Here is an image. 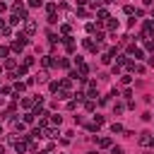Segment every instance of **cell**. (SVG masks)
<instances>
[{"mask_svg":"<svg viewBox=\"0 0 154 154\" xmlns=\"http://www.w3.org/2000/svg\"><path fill=\"white\" fill-rule=\"evenodd\" d=\"M34 120H36V116H34L31 111H29V113H24V123H26V125H31Z\"/></svg>","mask_w":154,"mask_h":154,"instance_id":"603a6c76","label":"cell"},{"mask_svg":"<svg viewBox=\"0 0 154 154\" xmlns=\"http://www.w3.org/2000/svg\"><path fill=\"white\" fill-rule=\"evenodd\" d=\"M99 147H101V149H106V147H113V144H111V140H108V137H99Z\"/></svg>","mask_w":154,"mask_h":154,"instance_id":"ffe728a7","label":"cell"},{"mask_svg":"<svg viewBox=\"0 0 154 154\" xmlns=\"http://www.w3.org/2000/svg\"><path fill=\"white\" fill-rule=\"evenodd\" d=\"M31 137H43V128H41V125L34 128V130H31Z\"/></svg>","mask_w":154,"mask_h":154,"instance_id":"f1b7e54d","label":"cell"},{"mask_svg":"<svg viewBox=\"0 0 154 154\" xmlns=\"http://www.w3.org/2000/svg\"><path fill=\"white\" fill-rule=\"evenodd\" d=\"M75 63H77V72H79L82 77H87V75H89V67H87V63H84L79 55H77V60H75Z\"/></svg>","mask_w":154,"mask_h":154,"instance_id":"52a82bcc","label":"cell"},{"mask_svg":"<svg viewBox=\"0 0 154 154\" xmlns=\"http://www.w3.org/2000/svg\"><path fill=\"white\" fill-rule=\"evenodd\" d=\"M142 2H144L147 7H152V5H154V0H142Z\"/></svg>","mask_w":154,"mask_h":154,"instance_id":"ee69618b","label":"cell"},{"mask_svg":"<svg viewBox=\"0 0 154 154\" xmlns=\"http://www.w3.org/2000/svg\"><path fill=\"white\" fill-rule=\"evenodd\" d=\"M60 34H63V36H70V34H72V26H70V24H63V26H60Z\"/></svg>","mask_w":154,"mask_h":154,"instance_id":"44dd1931","label":"cell"},{"mask_svg":"<svg viewBox=\"0 0 154 154\" xmlns=\"http://www.w3.org/2000/svg\"><path fill=\"white\" fill-rule=\"evenodd\" d=\"M5 67H7L10 72H14V70H17L19 65H17V60H14V58H7V60H5Z\"/></svg>","mask_w":154,"mask_h":154,"instance_id":"4fadbf2b","label":"cell"},{"mask_svg":"<svg viewBox=\"0 0 154 154\" xmlns=\"http://www.w3.org/2000/svg\"><path fill=\"white\" fill-rule=\"evenodd\" d=\"M19 103H22V108H26V111H29V108H34V106H36V101H34V99H22V101H19Z\"/></svg>","mask_w":154,"mask_h":154,"instance_id":"9a60e30c","label":"cell"},{"mask_svg":"<svg viewBox=\"0 0 154 154\" xmlns=\"http://www.w3.org/2000/svg\"><path fill=\"white\" fill-rule=\"evenodd\" d=\"M26 43H29V36H26V34H17L14 41H12V51H14V53H22Z\"/></svg>","mask_w":154,"mask_h":154,"instance_id":"6da1fadb","label":"cell"},{"mask_svg":"<svg viewBox=\"0 0 154 154\" xmlns=\"http://www.w3.org/2000/svg\"><path fill=\"white\" fill-rule=\"evenodd\" d=\"M101 63H103V65H111V55L103 53V55H101Z\"/></svg>","mask_w":154,"mask_h":154,"instance_id":"836d02e7","label":"cell"},{"mask_svg":"<svg viewBox=\"0 0 154 154\" xmlns=\"http://www.w3.org/2000/svg\"><path fill=\"white\" fill-rule=\"evenodd\" d=\"M19 22H22V19H19V17H17V14H12V17H10V19H7V24H10V26H17V24H19Z\"/></svg>","mask_w":154,"mask_h":154,"instance_id":"484cf974","label":"cell"},{"mask_svg":"<svg viewBox=\"0 0 154 154\" xmlns=\"http://www.w3.org/2000/svg\"><path fill=\"white\" fill-rule=\"evenodd\" d=\"M96 17H99L101 22H106V19H108V10H103V7H99V10H96Z\"/></svg>","mask_w":154,"mask_h":154,"instance_id":"2e32d148","label":"cell"},{"mask_svg":"<svg viewBox=\"0 0 154 154\" xmlns=\"http://www.w3.org/2000/svg\"><path fill=\"white\" fill-rule=\"evenodd\" d=\"M36 31H38L36 19H31V17H29V19H24V34H26V36H31V34H36Z\"/></svg>","mask_w":154,"mask_h":154,"instance_id":"3957f363","label":"cell"},{"mask_svg":"<svg viewBox=\"0 0 154 154\" xmlns=\"http://www.w3.org/2000/svg\"><path fill=\"white\" fill-rule=\"evenodd\" d=\"M5 10H7V5H5V2H0V14H2Z\"/></svg>","mask_w":154,"mask_h":154,"instance_id":"f6af8a7d","label":"cell"},{"mask_svg":"<svg viewBox=\"0 0 154 154\" xmlns=\"http://www.w3.org/2000/svg\"><path fill=\"white\" fill-rule=\"evenodd\" d=\"M128 53H130V55H135V60H140V58H142V48H137V46H130V48H128Z\"/></svg>","mask_w":154,"mask_h":154,"instance_id":"7c38bea8","label":"cell"},{"mask_svg":"<svg viewBox=\"0 0 154 154\" xmlns=\"http://www.w3.org/2000/svg\"><path fill=\"white\" fill-rule=\"evenodd\" d=\"M36 79H38V82H46V79H48V72H46V70H43V72H38V75H36Z\"/></svg>","mask_w":154,"mask_h":154,"instance_id":"4dcf8cb0","label":"cell"},{"mask_svg":"<svg viewBox=\"0 0 154 154\" xmlns=\"http://www.w3.org/2000/svg\"><path fill=\"white\" fill-rule=\"evenodd\" d=\"M26 70H29V67H24V65H19V67H17V70H14V72H12L10 77H14V79H19V77H24V75H26Z\"/></svg>","mask_w":154,"mask_h":154,"instance_id":"30bf717a","label":"cell"},{"mask_svg":"<svg viewBox=\"0 0 154 154\" xmlns=\"http://www.w3.org/2000/svg\"><path fill=\"white\" fill-rule=\"evenodd\" d=\"M12 14H17V17L22 19V22H24V19H29V12H26V5H24V2H19V0H17L14 5H12Z\"/></svg>","mask_w":154,"mask_h":154,"instance_id":"7a4b0ae2","label":"cell"},{"mask_svg":"<svg viewBox=\"0 0 154 154\" xmlns=\"http://www.w3.org/2000/svg\"><path fill=\"white\" fill-rule=\"evenodd\" d=\"M7 55H10V46H0V58L7 60Z\"/></svg>","mask_w":154,"mask_h":154,"instance_id":"d4e9b609","label":"cell"},{"mask_svg":"<svg viewBox=\"0 0 154 154\" xmlns=\"http://www.w3.org/2000/svg\"><path fill=\"white\" fill-rule=\"evenodd\" d=\"M84 111H87V113H94V111H96V101H94V99H84Z\"/></svg>","mask_w":154,"mask_h":154,"instance_id":"9c48e42d","label":"cell"},{"mask_svg":"<svg viewBox=\"0 0 154 154\" xmlns=\"http://www.w3.org/2000/svg\"><path fill=\"white\" fill-rule=\"evenodd\" d=\"M125 14H135V7L132 5H125Z\"/></svg>","mask_w":154,"mask_h":154,"instance_id":"60d3db41","label":"cell"},{"mask_svg":"<svg viewBox=\"0 0 154 154\" xmlns=\"http://www.w3.org/2000/svg\"><path fill=\"white\" fill-rule=\"evenodd\" d=\"M24 128H26L24 120H14V130H17V132H24Z\"/></svg>","mask_w":154,"mask_h":154,"instance_id":"cb8c5ba5","label":"cell"},{"mask_svg":"<svg viewBox=\"0 0 154 154\" xmlns=\"http://www.w3.org/2000/svg\"><path fill=\"white\" fill-rule=\"evenodd\" d=\"M111 132L116 135V132H123V125L120 123H111Z\"/></svg>","mask_w":154,"mask_h":154,"instance_id":"83f0119b","label":"cell"},{"mask_svg":"<svg viewBox=\"0 0 154 154\" xmlns=\"http://www.w3.org/2000/svg\"><path fill=\"white\" fill-rule=\"evenodd\" d=\"M65 48H67V53H75V41H72V36H65Z\"/></svg>","mask_w":154,"mask_h":154,"instance_id":"5bb4252c","label":"cell"},{"mask_svg":"<svg viewBox=\"0 0 154 154\" xmlns=\"http://www.w3.org/2000/svg\"><path fill=\"white\" fill-rule=\"evenodd\" d=\"M120 82H123V84H130V82H132V77H130V75H123V77H120Z\"/></svg>","mask_w":154,"mask_h":154,"instance_id":"f35d334b","label":"cell"},{"mask_svg":"<svg viewBox=\"0 0 154 154\" xmlns=\"http://www.w3.org/2000/svg\"><path fill=\"white\" fill-rule=\"evenodd\" d=\"M36 60H34V55H24V67H31Z\"/></svg>","mask_w":154,"mask_h":154,"instance_id":"4316f807","label":"cell"},{"mask_svg":"<svg viewBox=\"0 0 154 154\" xmlns=\"http://www.w3.org/2000/svg\"><path fill=\"white\" fill-rule=\"evenodd\" d=\"M0 154H5V147H2V144H0Z\"/></svg>","mask_w":154,"mask_h":154,"instance_id":"7dc6e473","label":"cell"},{"mask_svg":"<svg viewBox=\"0 0 154 154\" xmlns=\"http://www.w3.org/2000/svg\"><path fill=\"white\" fill-rule=\"evenodd\" d=\"M77 17H89V10H84V7H79V10H77Z\"/></svg>","mask_w":154,"mask_h":154,"instance_id":"d6a6232c","label":"cell"},{"mask_svg":"<svg viewBox=\"0 0 154 154\" xmlns=\"http://www.w3.org/2000/svg\"><path fill=\"white\" fill-rule=\"evenodd\" d=\"M0 135H2V128H0Z\"/></svg>","mask_w":154,"mask_h":154,"instance_id":"681fc988","label":"cell"},{"mask_svg":"<svg viewBox=\"0 0 154 154\" xmlns=\"http://www.w3.org/2000/svg\"><path fill=\"white\" fill-rule=\"evenodd\" d=\"M96 29H101V24H94V22L87 24V34H96Z\"/></svg>","mask_w":154,"mask_h":154,"instance_id":"ac0fdd59","label":"cell"},{"mask_svg":"<svg viewBox=\"0 0 154 154\" xmlns=\"http://www.w3.org/2000/svg\"><path fill=\"white\" fill-rule=\"evenodd\" d=\"M41 63H43V67H58L60 65V60H55V55H43Z\"/></svg>","mask_w":154,"mask_h":154,"instance_id":"5b68a950","label":"cell"},{"mask_svg":"<svg viewBox=\"0 0 154 154\" xmlns=\"http://www.w3.org/2000/svg\"><path fill=\"white\" fill-rule=\"evenodd\" d=\"M2 70H5V65H0V75H2Z\"/></svg>","mask_w":154,"mask_h":154,"instance_id":"c3c4849f","label":"cell"},{"mask_svg":"<svg viewBox=\"0 0 154 154\" xmlns=\"http://www.w3.org/2000/svg\"><path fill=\"white\" fill-rule=\"evenodd\" d=\"M120 70H123V65H118V63H116V65H113V75H120Z\"/></svg>","mask_w":154,"mask_h":154,"instance_id":"7bdbcfd3","label":"cell"},{"mask_svg":"<svg viewBox=\"0 0 154 154\" xmlns=\"http://www.w3.org/2000/svg\"><path fill=\"white\" fill-rule=\"evenodd\" d=\"M111 154H125L123 147H111Z\"/></svg>","mask_w":154,"mask_h":154,"instance_id":"8d00e7d4","label":"cell"},{"mask_svg":"<svg viewBox=\"0 0 154 154\" xmlns=\"http://www.w3.org/2000/svg\"><path fill=\"white\" fill-rule=\"evenodd\" d=\"M48 22H51V24H55V22H58V14H55V12H51V14H48Z\"/></svg>","mask_w":154,"mask_h":154,"instance_id":"74e56055","label":"cell"},{"mask_svg":"<svg viewBox=\"0 0 154 154\" xmlns=\"http://www.w3.org/2000/svg\"><path fill=\"white\" fill-rule=\"evenodd\" d=\"M46 10H48V14H51V12H55V2H48V5H46Z\"/></svg>","mask_w":154,"mask_h":154,"instance_id":"ab89813d","label":"cell"},{"mask_svg":"<svg viewBox=\"0 0 154 154\" xmlns=\"http://www.w3.org/2000/svg\"><path fill=\"white\" fill-rule=\"evenodd\" d=\"M12 91H14V89H12V87H0V94H2V96H10V94H12Z\"/></svg>","mask_w":154,"mask_h":154,"instance_id":"f546056e","label":"cell"},{"mask_svg":"<svg viewBox=\"0 0 154 154\" xmlns=\"http://www.w3.org/2000/svg\"><path fill=\"white\" fill-rule=\"evenodd\" d=\"M82 43H84V48H87V51H91V53H96V51H99V43H94L91 38H84Z\"/></svg>","mask_w":154,"mask_h":154,"instance_id":"ba28073f","label":"cell"},{"mask_svg":"<svg viewBox=\"0 0 154 154\" xmlns=\"http://www.w3.org/2000/svg\"><path fill=\"white\" fill-rule=\"evenodd\" d=\"M26 149H29V142H26L24 137H22V140H14V152H17V154H24Z\"/></svg>","mask_w":154,"mask_h":154,"instance_id":"8992f818","label":"cell"},{"mask_svg":"<svg viewBox=\"0 0 154 154\" xmlns=\"http://www.w3.org/2000/svg\"><path fill=\"white\" fill-rule=\"evenodd\" d=\"M144 70H147V67H144L142 63H135V65H132V72H137V75H142Z\"/></svg>","mask_w":154,"mask_h":154,"instance_id":"7402d4cb","label":"cell"},{"mask_svg":"<svg viewBox=\"0 0 154 154\" xmlns=\"http://www.w3.org/2000/svg\"><path fill=\"white\" fill-rule=\"evenodd\" d=\"M87 2H89V0H77V5H87Z\"/></svg>","mask_w":154,"mask_h":154,"instance_id":"bcb514c9","label":"cell"},{"mask_svg":"<svg viewBox=\"0 0 154 154\" xmlns=\"http://www.w3.org/2000/svg\"><path fill=\"white\" fill-rule=\"evenodd\" d=\"M26 5H29V7H41V5H43V0H29Z\"/></svg>","mask_w":154,"mask_h":154,"instance_id":"1f68e13d","label":"cell"},{"mask_svg":"<svg viewBox=\"0 0 154 154\" xmlns=\"http://www.w3.org/2000/svg\"><path fill=\"white\" fill-rule=\"evenodd\" d=\"M60 123H63V116H51L48 118V128H58Z\"/></svg>","mask_w":154,"mask_h":154,"instance_id":"8fae6325","label":"cell"},{"mask_svg":"<svg viewBox=\"0 0 154 154\" xmlns=\"http://www.w3.org/2000/svg\"><path fill=\"white\" fill-rule=\"evenodd\" d=\"M99 128H101V125H96V123H89V125H87V130H89V132H96Z\"/></svg>","mask_w":154,"mask_h":154,"instance_id":"d590c367","label":"cell"},{"mask_svg":"<svg viewBox=\"0 0 154 154\" xmlns=\"http://www.w3.org/2000/svg\"><path fill=\"white\" fill-rule=\"evenodd\" d=\"M48 41H51V43H58V41H60V38H58V36H55V34H48Z\"/></svg>","mask_w":154,"mask_h":154,"instance_id":"b9f144b4","label":"cell"},{"mask_svg":"<svg viewBox=\"0 0 154 154\" xmlns=\"http://www.w3.org/2000/svg\"><path fill=\"white\" fill-rule=\"evenodd\" d=\"M106 26H108L111 31H116V29H118V19H111V17H108V19H106Z\"/></svg>","mask_w":154,"mask_h":154,"instance_id":"e0dca14e","label":"cell"},{"mask_svg":"<svg viewBox=\"0 0 154 154\" xmlns=\"http://www.w3.org/2000/svg\"><path fill=\"white\" fill-rule=\"evenodd\" d=\"M113 111H116V116H118V113H123V111H125V106H123V103H116V106H113Z\"/></svg>","mask_w":154,"mask_h":154,"instance_id":"e575fe53","label":"cell"},{"mask_svg":"<svg viewBox=\"0 0 154 154\" xmlns=\"http://www.w3.org/2000/svg\"><path fill=\"white\" fill-rule=\"evenodd\" d=\"M12 89H14L17 94H22V91L26 89V82H14V87H12Z\"/></svg>","mask_w":154,"mask_h":154,"instance_id":"d6986e66","label":"cell"},{"mask_svg":"<svg viewBox=\"0 0 154 154\" xmlns=\"http://www.w3.org/2000/svg\"><path fill=\"white\" fill-rule=\"evenodd\" d=\"M137 142H140L142 147H152V144H154V132H140Z\"/></svg>","mask_w":154,"mask_h":154,"instance_id":"277c9868","label":"cell"}]
</instances>
